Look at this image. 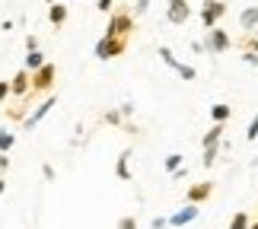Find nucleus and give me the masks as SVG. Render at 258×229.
I'll use <instances>...</instances> for the list:
<instances>
[{"label":"nucleus","instance_id":"23","mask_svg":"<svg viewBox=\"0 0 258 229\" xmlns=\"http://www.w3.org/2000/svg\"><path fill=\"white\" fill-rule=\"evenodd\" d=\"M13 143H16L13 131H0V153H10V150H13Z\"/></svg>","mask_w":258,"mask_h":229},{"label":"nucleus","instance_id":"9","mask_svg":"<svg viewBox=\"0 0 258 229\" xmlns=\"http://www.w3.org/2000/svg\"><path fill=\"white\" fill-rule=\"evenodd\" d=\"M198 216H201V207L198 204H185V207H178V210L169 216V229H182V226H191Z\"/></svg>","mask_w":258,"mask_h":229},{"label":"nucleus","instance_id":"15","mask_svg":"<svg viewBox=\"0 0 258 229\" xmlns=\"http://www.w3.org/2000/svg\"><path fill=\"white\" fill-rule=\"evenodd\" d=\"M230 115H233V108L226 105V102H214L211 105V121L214 124H226V121H230Z\"/></svg>","mask_w":258,"mask_h":229},{"label":"nucleus","instance_id":"33","mask_svg":"<svg viewBox=\"0 0 258 229\" xmlns=\"http://www.w3.org/2000/svg\"><path fill=\"white\" fill-rule=\"evenodd\" d=\"M26 51H38V38H35V35L26 38Z\"/></svg>","mask_w":258,"mask_h":229},{"label":"nucleus","instance_id":"16","mask_svg":"<svg viewBox=\"0 0 258 229\" xmlns=\"http://www.w3.org/2000/svg\"><path fill=\"white\" fill-rule=\"evenodd\" d=\"M42 64H45V54H42V48H38V51H26V61H23V67H26L29 73H35Z\"/></svg>","mask_w":258,"mask_h":229},{"label":"nucleus","instance_id":"11","mask_svg":"<svg viewBox=\"0 0 258 229\" xmlns=\"http://www.w3.org/2000/svg\"><path fill=\"white\" fill-rule=\"evenodd\" d=\"M131 146H127V150H121V156H118V163H115V178L118 182H131L134 178V172H131Z\"/></svg>","mask_w":258,"mask_h":229},{"label":"nucleus","instance_id":"26","mask_svg":"<svg viewBox=\"0 0 258 229\" xmlns=\"http://www.w3.org/2000/svg\"><path fill=\"white\" fill-rule=\"evenodd\" d=\"M178 77H182V80H188V83H191V80L198 77V70H195V67H188V64H182V67H178V70H175Z\"/></svg>","mask_w":258,"mask_h":229},{"label":"nucleus","instance_id":"28","mask_svg":"<svg viewBox=\"0 0 258 229\" xmlns=\"http://www.w3.org/2000/svg\"><path fill=\"white\" fill-rule=\"evenodd\" d=\"M10 99H13V96H10V80H0V102H10Z\"/></svg>","mask_w":258,"mask_h":229},{"label":"nucleus","instance_id":"10","mask_svg":"<svg viewBox=\"0 0 258 229\" xmlns=\"http://www.w3.org/2000/svg\"><path fill=\"white\" fill-rule=\"evenodd\" d=\"M211 197H214V182H195L185 191V204H198V207H201L204 201H211Z\"/></svg>","mask_w":258,"mask_h":229},{"label":"nucleus","instance_id":"17","mask_svg":"<svg viewBox=\"0 0 258 229\" xmlns=\"http://www.w3.org/2000/svg\"><path fill=\"white\" fill-rule=\"evenodd\" d=\"M156 54H160V61L169 67V70H178V67H182V61H178V57L172 54V48H166V45H160L156 48Z\"/></svg>","mask_w":258,"mask_h":229},{"label":"nucleus","instance_id":"39","mask_svg":"<svg viewBox=\"0 0 258 229\" xmlns=\"http://www.w3.org/2000/svg\"><path fill=\"white\" fill-rule=\"evenodd\" d=\"M45 4H48V7H51V4H57V0H45Z\"/></svg>","mask_w":258,"mask_h":229},{"label":"nucleus","instance_id":"35","mask_svg":"<svg viewBox=\"0 0 258 229\" xmlns=\"http://www.w3.org/2000/svg\"><path fill=\"white\" fill-rule=\"evenodd\" d=\"M121 115H124V118H131V115H134V105H131V102H124V105H121Z\"/></svg>","mask_w":258,"mask_h":229},{"label":"nucleus","instance_id":"7","mask_svg":"<svg viewBox=\"0 0 258 229\" xmlns=\"http://www.w3.org/2000/svg\"><path fill=\"white\" fill-rule=\"evenodd\" d=\"M54 105H57V96H54V93H51V96H45L42 102L35 105V112H29V115H26V121H23V127H26V131H32L35 124H42V121H45V115L51 112Z\"/></svg>","mask_w":258,"mask_h":229},{"label":"nucleus","instance_id":"14","mask_svg":"<svg viewBox=\"0 0 258 229\" xmlns=\"http://www.w3.org/2000/svg\"><path fill=\"white\" fill-rule=\"evenodd\" d=\"M223 127H226V124H211V131L201 137V150H207V146H220V140H223Z\"/></svg>","mask_w":258,"mask_h":229},{"label":"nucleus","instance_id":"2","mask_svg":"<svg viewBox=\"0 0 258 229\" xmlns=\"http://www.w3.org/2000/svg\"><path fill=\"white\" fill-rule=\"evenodd\" d=\"M54 83H57V67L54 64H42L38 70L32 73V99H45V96H51L54 93Z\"/></svg>","mask_w":258,"mask_h":229},{"label":"nucleus","instance_id":"6","mask_svg":"<svg viewBox=\"0 0 258 229\" xmlns=\"http://www.w3.org/2000/svg\"><path fill=\"white\" fill-rule=\"evenodd\" d=\"M166 19L172 26H185L191 19V4L188 0H166Z\"/></svg>","mask_w":258,"mask_h":229},{"label":"nucleus","instance_id":"19","mask_svg":"<svg viewBox=\"0 0 258 229\" xmlns=\"http://www.w3.org/2000/svg\"><path fill=\"white\" fill-rule=\"evenodd\" d=\"M182 163H185V156H182V153H169V156L163 159V169H166V172L172 175L175 169H182Z\"/></svg>","mask_w":258,"mask_h":229},{"label":"nucleus","instance_id":"29","mask_svg":"<svg viewBox=\"0 0 258 229\" xmlns=\"http://www.w3.org/2000/svg\"><path fill=\"white\" fill-rule=\"evenodd\" d=\"M96 10H99V13H112V10H115V0H96Z\"/></svg>","mask_w":258,"mask_h":229},{"label":"nucleus","instance_id":"27","mask_svg":"<svg viewBox=\"0 0 258 229\" xmlns=\"http://www.w3.org/2000/svg\"><path fill=\"white\" fill-rule=\"evenodd\" d=\"M150 4H153V0H134V7H131V10H134V16H144L147 10H150Z\"/></svg>","mask_w":258,"mask_h":229},{"label":"nucleus","instance_id":"20","mask_svg":"<svg viewBox=\"0 0 258 229\" xmlns=\"http://www.w3.org/2000/svg\"><path fill=\"white\" fill-rule=\"evenodd\" d=\"M217 156H220V146H207V150H201V166L204 169H214Z\"/></svg>","mask_w":258,"mask_h":229},{"label":"nucleus","instance_id":"12","mask_svg":"<svg viewBox=\"0 0 258 229\" xmlns=\"http://www.w3.org/2000/svg\"><path fill=\"white\" fill-rule=\"evenodd\" d=\"M67 13H71V10H67L64 0H57V4L48 7V19H51V26H54V29H61V26L67 23Z\"/></svg>","mask_w":258,"mask_h":229},{"label":"nucleus","instance_id":"22","mask_svg":"<svg viewBox=\"0 0 258 229\" xmlns=\"http://www.w3.org/2000/svg\"><path fill=\"white\" fill-rule=\"evenodd\" d=\"M102 121H105V124H112V127H124V115H121V108H118V112H115V108H108V112L102 115Z\"/></svg>","mask_w":258,"mask_h":229},{"label":"nucleus","instance_id":"1","mask_svg":"<svg viewBox=\"0 0 258 229\" xmlns=\"http://www.w3.org/2000/svg\"><path fill=\"white\" fill-rule=\"evenodd\" d=\"M134 32H137V16H134V10H127V7H115L112 13H108L105 35H118V38H127V42H131Z\"/></svg>","mask_w":258,"mask_h":229},{"label":"nucleus","instance_id":"5","mask_svg":"<svg viewBox=\"0 0 258 229\" xmlns=\"http://www.w3.org/2000/svg\"><path fill=\"white\" fill-rule=\"evenodd\" d=\"M233 48V38L226 29L220 26H214V29H207V35H204V51L207 54H223V51H230Z\"/></svg>","mask_w":258,"mask_h":229},{"label":"nucleus","instance_id":"8","mask_svg":"<svg viewBox=\"0 0 258 229\" xmlns=\"http://www.w3.org/2000/svg\"><path fill=\"white\" fill-rule=\"evenodd\" d=\"M29 93H32V73L23 67V70H16L13 77H10V96H13V99H26Z\"/></svg>","mask_w":258,"mask_h":229},{"label":"nucleus","instance_id":"4","mask_svg":"<svg viewBox=\"0 0 258 229\" xmlns=\"http://www.w3.org/2000/svg\"><path fill=\"white\" fill-rule=\"evenodd\" d=\"M226 16V0H204L201 10H198V19H201L204 29L220 26V19Z\"/></svg>","mask_w":258,"mask_h":229},{"label":"nucleus","instance_id":"31","mask_svg":"<svg viewBox=\"0 0 258 229\" xmlns=\"http://www.w3.org/2000/svg\"><path fill=\"white\" fill-rule=\"evenodd\" d=\"M150 226H153V229H169V216H156Z\"/></svg>","mask_w":258,"mask_h":229},{"label":"nucleus","instance_id":"36","mask_svg":"<svg viewBox=\"0 0 258 229\" xmlns=\"http://www.w3.org/2000/svg\"><path fill=\"white\" fill-rule=\"evenodd\" d=\"M191 51H195V54H207V51H204V42H191Z\"/></svg>","mask_w":258,"mask_h":229},{"label":"nucleus","instance_id":"3","mask_svg":"<svg viewBox=\"0 0 258 229\" xmlns=\"http://www.w3.org/2000/svg\"><path fill=\"white\" fill-rule=\"evenodd\" d=\"M127 51V38H118V35H102L93 48V54L99 61H115V57H121Z\"/></svg>","mask_w":258,"mask_h":229},{"label":"nucleus","instance_id":"30","mask_svg":"<svg viewBox=\"0 0 258 229\" xmlns=\"http://www.w3.org/2000/svg\"><path fill=\"white\" fill-rule=\"evenodd\" d=\"M239 54H242V61L249 64V67H258V54L255 51H239Z\"/></svg>","mask_w":258,"mask_h":229},{"label":"nucleus","instance_id":"24","mask_svg":"<svg viewBox=\"0 0 258 229\" xmlns=\"http://www.w3.org/2000/svg\"><path fill=\"white\" fill-rule=\"evenodd\" d=\"M245 140H258V112L252 115V121H249V127H245Z\"/></svg>","mask_w":258,"mask_h":229},{"label":"nucleus","instance_id":"13","mask_svg":"<svg viewBox=\"0 0 258 229\" xmlns=\"http://www.w3.org/2000/svg\"><path fill=\"white\" fill-rule=\"evenodd\" d=\"M255 26H258V7H245L239 13V29L242 32H255Z\"/></svg>","mask_w":258,"mask_h":229},{"label":"nucleus","instance_id":"38","mask_svg":"<svg viewBox=\"0 0 258 229\" xmlns=\"http://www.w3.org/2000/svg\"><path fill=\"white\" fill-rule=\"evenodd\" d=\"M249 229H258V216H255V220H252V226H249Z\"/></svg>","mask_w":258,"mask_h":229},{"label":"nucleus","instance_id":"34","mask_svg":"<svg viewBox=\"0 0 258 229\" xmlns=\"http://www.w3.org/2000/svg\"><path fill=\"white\" fill-rule=\"evenodd\" d=\"M7 169H10V156H7V153H0V175H4Z\"/></svg>","mask_w":258,"mask_h":229},{"label":"nucleus","instance_id":"37","mask_svg":"<svg viewBox=\"0 0 258 229\" xmlns=\"http://www.w3.org/2000/svg\"><path fill=\"white\" fill-rule=\"evenodd\" d=\"M4 191H7V178L0 175V197H4Z\"/></svg>","mask_w":258,"mask_h":229},{"label":"nucleus","instance_id":"21","mask_svg":"<svg viewBox=\"0 0 258 229\" xmlns=\"http://www.w3.org/2000/svg\"><path fill=\"white\" fill-rule=\"evenodd\" d=\"M239 51H255V54H258V35H255V32H245V35L239 38Z\"/></svg>","mask_w":258,"mask_h":229},{"label":"nucleus","instance_id":"25","mask_svg":"<svg viewBox=\"0 0 258 229\" xmlns=\"http://www.w3.org/2000/svg\"><path fill=\"white\" fill-rule=\"evenodd\" d=\"M115 229H141V223H137V216H121Z\"/></svg>","mask_w":258,"mask_h":229},{"label":"nucleus","instance_id":"32","mask_svg":"<svg viewBox=\"0 0 258 229\" xmlns=\"http://www.w3.org/2000/svg\"><path fill=\"white\" fill-rule=\"evenodd\" d=\"M42 175H45V182H54V166H42Z\"/></svg>","mask_w":258,"mask_h":229},{"label":"nucleus","instance_id":"18","mask_svg":"<svg viewBox=\"0 0 258 229\" xmlns=\"http://www.w3.org/2000/svg\"><path fill=\"white\" fill-rule=\"evenodd\" d=\"M249 226H252V216L245 213V210H239V213H233V220H230L226 229H249Z\"/></svg>","mask_w":258,"mask_h":229}]
</instances>
